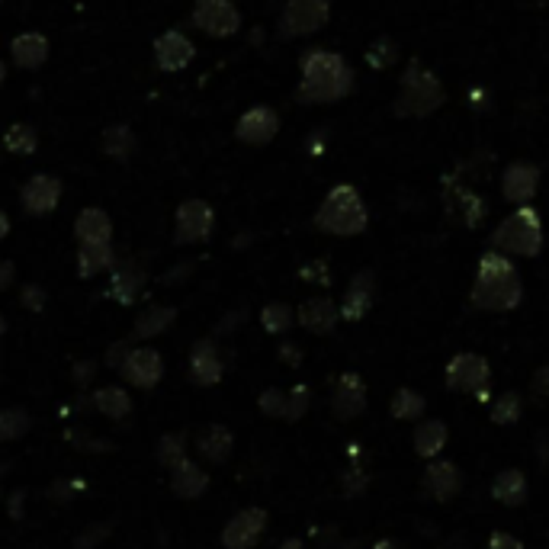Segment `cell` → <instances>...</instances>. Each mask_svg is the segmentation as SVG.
<instances>
[{"label": "cell", "instance_id": "be15d7a7", "mask_svg": "<svg viewBox=\"0 0 549 549\" xmlns=\"http://www.w3.org/2000/svg\"><path fill=\"white\" fill-rule=\"evenodd\" d=\"M0 501H4V485H0Z\"/></svg>", "mask_w": 549, "mask_h": 549}, {"label": "cell", "instance_id": "7a4b0ae2", "mask_svg": "<svg viewBox=\"0 0 549 549\" xmlns=\"http://www.w3.org/2000/svg\"><path fill=\"white\" fill-rule=\"evenodd\" d=\"M472 305L479 312H514L524 299V283L521 273L511 264L508 254L488 248L479 257L476 280H472Z\"/></svg>", "mask_w": 549, "mask_h": 549}, {"label": "cell", "instance_id": "8992f818", "mask_svg": "<svg viewBox=\"0 0 549 549\" xmlns=\"http://www.w3.org/2000/svg\"><path fill=\"white\" fill-rule=\"evenodd\" d=\"M331 17V0H286L280 13V36L302 39L318 33Z\"/></svg>", "mask_w": 549, "mask_h": 549}, {"label": "cell", "instance_id": "ab89813d", "mask_svg": "<svg viewBox=\"0 0 549 549\" xmlns=\"http://www.w3.org/2000/svg\"><path fill=\"white\" fill-rule=\"evenodd\" d=\"M309 405H312V389L309 386H293L286 392V415H283V421H299L305 411H309Z\"/></svg>", "mask_w": 549, "mask_h": 549}, {"label": "cell", "instance_id": "8fae6325", "mask_svg": "<svg viewBox=\"0 0 549 549\" xmlns=\"http://www.w3.org/2000/svg\"><path fill=\"white\" fill-rule=\"evenodd\" d=\"M270 514L264 508H244L238 511L232 521L222 527V546L225 549H254L261 543L267 530Z\"/></svg>", "mask_w": 549, "mask_h": 549}, {"label": "cell", "instance_id": "5b68a950", "mask_svg": "<svg viewBox=\"0 0 549 549\" xmlns=\"http://www.w3.org/2000/svg\"><path fill=\"white\" fill-rule=\"evenodd\" d=\"M492 251L508 257H537L543 251V222L533 206H517L492 232Z\"/></svg>", "mask_w": 549, "mask_h": 549}, {"label": "cell", "instance_id": "603a6c76", "mask_svg": "<svg viewBox=\"0 0 549 549\" xmlns=\"http://www.w3.org/2000/svg\"><path fill=\"white\" fill-rule=\"evenodd\" d=\"M10 58L17 68L36 71L49 61V39H45L42 33H20L10 42Z\"/></svg>", "mask_w": 549, "mask_h": 549}, {"label": "cell", "instance_id": "f5cc1de1", "mask_svg": "<svg viewBox=\"0 0 549 549\" xmlns=\"http://www.w3.org/2000/svg\"><path fill=\"white\" fill-rule=\"evenodd\" d=\"M280 360H283L286 366H299V363H302V350H299V344H293V341L280 344Z\"/></svg>", "mask_w": 549, "mask_h": 549}, {"label": "cell", "instance_id": "6f0895ef", "mask_svg": "<svg viewBox=\"0 0 549 549\" xmlns=\"http://www.w3.org/2000/svg\"><path fill=\"white\" fill-rule=\"evenodd\" d=\"M10 235V216L7 212H0V241H4Z\"/></svg>", "mask_w": 549, "mask_h": 549}, {"label": "cell", "instance_id": "d6a6232c", "mask_svg": "<svg viewBox=\"0 0 549 549\" xmlns=\"http://www.w3.org/2000/svg\"><path fill=\"white\" fill-rule=\"evenodd\" d=\"M424 408H427L424 395L415 392V389H408V386H402L399 392L392 395V402H389L392 418H399V421H421Z\"/></svg>", "mask_w": 549, "mask_h": 549}, {"label": "cell", "instance_id": "74e56055", "mask_svg": "<svg viewBox=\"0 0 549 549\" xmlns=\"http://www.w3.org/2000/svg\"><path fill=\"white\" fill-rule=\"evenodd\" d=\"M524 415V399L517 392H501L498 399L492 402V421L501 427H511L517 424Z\"/></svg>", "mask_w": 549, "mask_h": 549}, {"label": "cell", "instance_id": "e7e4bbea", "mask_svg": "<svg viewBox=\"0 0 549 549\" xmlns=\"http://www.w3.org/2000/svg\"><path fill=\"white\" fill-rule=\"evenodd\" d=\"M540 4H543V7H549V0H540Z\"/></svg>", "mask_w": 549, "mask_h": 549}, {"label": "cell", "instance_id": "836d02e7", "mask_svg": "<svg viewBox=\"0 0 549 549\" xmlns=\"http://www.w3.org/2000/svg\"><path fill=\"white\" fill-rule=\"evenodd\" d=\"M4 148L17 158H29V155H36L39 135L33 126H26V122H13V126L4 132Z\"/></svg>", "mask_w": 549, "mask_h": 549}, {"label": "cell", "instance_id": "484cf974", "mask_svg": "<svg viewBox=\"0 0 549 549\" xmlns=\"http://www.w3.org/2000/svg\"><path fill=\"white\" fill-rule=\"evenodd\" d=\"M447 440H450V431H447L444 421H437V418L424 421L421 418L415 424V453L421 456V460H437V456L444 453Z\"/></svg>", "mask_w": 549, "mask_h": 549}, {"label": "cell", "instance_id": "cb8c5ba5", "mask_svg": "<svg viewBox=\"0 0 549 549\" xmlns=\"http://www.w3.org/2000/svg\"><path fill=\"white\" fill-rule=\"evenodd\" d=\"M74 235L81 244H110L113 241V219L106 216L100 206L81 209V216L74 219Z\"/></svg>", "mask_w": 549, "mask_h": 549}, {"label": "cell", "instance_id": "9a60e30c", "mask_svg": "<svg viewBox=\"0 0 549 549\" xmlns=\"http://www.w3.org/2000/svg\"><path fill=\"white\" fill-rule=\"evenodd\" d=\"M331 411L334 418L354 421L366 411V383L360 373H341L331 386Z\"/></svg>", "mask_w": 549, "mask_h": 549}, {"label": "cell", "instance_id": "680465c9", "mask_svg": "<svg viewBox=\"0 0 549 549\" xmlns=\"http://www.w3.org/2000/svg\"><path fill=\"white\" fill-rule=\"evenodd\" d=\"M373 549H402V546L386 537V540H376V543H373Z\"/></svg>", "mask_w": 549, "mask_h": 549}, {"label": "cell", "instance_id": "f6af8a7d", "mask_svg": "<svg viewBox=\"0 0 549 549\" xmlns=\"http://www.w3.org/2000/svg\"><path fill=\"white\" fill-rule=\"evenodd\" d=\"M299 277H302V280H309V283H318V286H328V283H331V273H328V264H325V261L305 264V267L299 270Z\"/></svg>", "mask_w": 549, "mask_h": 549}, {"label": "cell", "instance_id": "e575fe53", "mask_svg": "<svg viewBox=\"0 0 549 549\" xmlns=\"http://www.w3.org/2000/svg\"><path fill=\"white\" fill-rule=\"evenodd\" d=\"M33 431V415L23 408H0V444L20 440Z\"/></svg>", "mask_w": 549, "mask_h": 549}, {"label": "cell", "instance_id": "52a82bcc", "mask_svg": "<svg viewBox=\"0 0 549 549\" xmlns=\"http://www.w3.org/2000/svg\"><path fill=\"white\" fill-rule=\"evenodd\" d=\"M190 20L196 29H203L212 39H228L241 29V10L235 0H196L190 10Z\"/></svg>", "mask_w": 549, "mask_h": 549}, {"label": "cell", "instance_id": "681fc988", "mask_svg": "<svg viewBox=\"0 0 549 549\" xmlns=\"http://www.w3.org/2000/svg\"><path fill=\"white\" fill-rule=\"evenodd\" d=\"M530 392H533V399H540V402H549V366H540V370L533 373Z\"/></svg>", "mask_w": 549, "mask_h": 549}, {"label": "cell", "instance_id": "7c38bea8", "mask_svg": "<svg viewBox=\"0 0 549 549\" xmlns=\"http://www.w3.org/2000/svg\"><path fill=\"white\" fill-rule=\"evenodd\" d=\"M177 232L174 241L177 244H196V241H206L212 235V225H216V212L206 200H187L177 206Z\"/></svg>", "mask_w": 549, "mask_h": 549}, {"label": "cell", "instance_id": "f546056e", "mask_svg": "<svg viewBox=\"0 0 549 549\" xmlns=\"http://www.w3.org/2000/svg\"><path fill=\"white\" fill-rule=\"evenodd\" d=\"M90 402H94V411H100V415L110 421H122L132 415V399L122 386H103L90 395Z\"/></svg>", "mask_w": 549, "mask_h": 549}, {"label": "cell", "instance_id": "277c9868", "mask_svg": "<svg viewBox=\"0 0 549 549\" xmlns=\"http://www.w3.org/2000/svg\"><path fill=\"white\" fill-rule=\"evenodd\" d=\"M444 84L437 81L434 71H427L421 61H411L399 81V94H395L392 113L402 119H424L444 106Z\"/></svg>", "mask_w": 549, "mask_h": 549}, {"label": "cell", "instance_id": "7bdbcfd3", "mask_svg": "<svg viewBox=\"0 0 549 549\" xmlns=\"http://www.w3.org/2000/svg\"><path fill=\"white\" fill-rule=\"evenodd\" d=\"M68 440H71V444H78V450H84V453H110L113 450L110 440L87 437V434H78V431H68Z\"/></svg>", "mask_w": 549, "mask_h": 549}, {"label": "cell", "instance_id": "1f68e13d", "mask_svg": "<svg viewBox=\"0 0 549 549\" xmlns=\"http://www.w3.org/2000/svg\"><path fill=\"white\" fill-rule=\"evenodd\" d=\"M190 456V437L183 431H171L164 434L158 444H155V460L164 466V469H174L180 460H187Z\"/></svg>", "mask_w": 549, "mask_h": 549}, {"label": "cell", "instance_id": "f35d334b", "mask_svg": "<svg viewBox=\"0 0 549 549\" xmlns=\"http://www.w3.org/2000/svg\"><path fill=\"white\" fill-rule=\"evenodd\" d=\"M399 61V45L392 39H376L370 49H366V65L376 68V71H386Z\"/></svg>", "mask_w": 549, "mask_h": 549}, {"label": "cell", "instance_id": "44dd1931", "mask_svg": "<svg viewBox=\"0 0 549 549\" xmlns=\"http://www.w3.org/2000/svg\"><path fill=\"white\" fill-rule=\"evenodd\" d=\"M196 456L212 466H222L228 463V456L235 450V434L228 431L225 424H206L196 431V444H193Z\"/></svg>", "mask_w": 549, "mask_h": 549}, {"label": "cell", "instance_id": "03108f58", "mask_svg": "<svg viewBox=\"0 0 549 549\" xmlns=\"http://www.w3.org/2000/svg\"><path fill=\"white\" fill-rule=\"evenodd\" d=\"M0 4H4V0H0Z\"/></svg>", "mask_w": 549, "mask_h": 549}, {"label": "cell", "instance_id": "4316f807", "mask_svg": "<svg viewBox=\"0 0 549 549\" xmlns=\"http://www.w3.org/2000/svg\"><path fill=\"white\" fill-rule=\"evenodd\" d=\"M145 280H148L145 270H139L135 264H119L113 270V277H110V289H106V296L116 299L119 305H129V302L139 299Z\"/></svg>", "mask_w": 549, "mask_h": 549}, {"label": "cell", "instance_id": "e0dca14e", "mask_svg": "<svg viewBox=\"0 0 549 549\" xmlns=\"http://www.w3.org/2000/svg\"><path fill=\"white\" fill-rule=\"evenodd\" d=\"M61 193H65V187H61L58 177L36 174V177L26 180V187L20 193V203H23V209L29 212V216H49V212L58 209Z\"/></svg>", "mask_w": 549, "mask_h": 549}, {"label": "cell", "instance_id": "4dcf8cb0", "mask_svg": "<svg viewBox=\"0 0 549 549\" xmlns=\"http://www.w3.org/2000/svg\"><path fill=\"white\" fill-rule=\"evenodd\" d=\"M116 267V254H113V241L110 244H81L78 251V273L84 280L97 277L103 270Z\"/></svg>", "mask_w": 549, "mask_h": 549}, {"label": "cell", "instance_id": "bcb514c9", "mask_svg": "<svg viewBox=\"0 0 549 549\" xmlns=\"http://www.w3.org/2000/svg\"><path fill=\"white\" fill-rule=\"evenodd\" d=\"M81 482H74V479H61V482H55V485H49V498L52 501H58V505H65V501H71V495L74 492H81Z\"/></svg>", "mask_w": 549, "mask_h": 549}, {"label": "cell", "instance_id": "ee69618b", "mask_svg": "<svg viewBox=\"0 0 549 549\" xmlns=\"http://www.w3.org/2000/svg\"><path fill=\"white\" fill-rule=\"evenodd\" d=\"M135 347V341L132 338H126V341H116L110 350H106V357H103V363L110 366V370H116L119 373V366H122V360L129 357V350Z\"/></svg>", "mask_w": 549, "mask_h": 549}, {"label": "cell", "instance_id": "db71d44e", "mask_svg": "<svg viewBox=\"0 0 549 549\" xmlns=\"http://www.w3.org/2000/svg\"><path fill=\"white\" fill-rule=\"evenodd\" d=\"M13 280H17V267H13V261H0V293H7Z\"/></svg>", "mask_w": 549, "mask_h": 549}, {"label": "cell", "instance_id": "6125c7cd", "mask_svg": "<svg viewBox=\"0 0 549 549\" xmlns=\"http://www.w3.org/2000/svg\"><path fill=\"white\" fill-rule=\"evenodd\" d=\"M7 331V318L4 315H0V334H4Z\"/></svg>", "mask_w": 549, "mask_h": 549}, {"label": "cell", "instance_id": "7dc6e473", "mask_svg": "<svg viewBox=\"0 0 549 549\" xmlns=\"http://www.w3.org/2000/svg\"><path fill=\"white\" fill-rule=\"evenodd\" d=\"M20 299H23V305H26L29 312H42L45 309V289L39 283H26Z\"/></svg>", "mask_w": 549, "mask_h": 549}, {"label": "cell", "instance_id": "f907efd6", "mask_svg": "<svg viewBox=\"0 0 549 549\" xmlns=\"http://www.w3.org/2000/svg\"><path fill=\"white\" fill-rule=\"evenodd\" d=\"M363 488H366V476H363V469H360V466L347 469V472H344V492H347V495H360Z\"/></svg>", "mask_w": 549, "mask_h": 549}, {"label": "cell", "instance_id": "83f0119b", "mask_svg": "<svg viewBox=\"0 0 549 549\" xmlns=\"http://www.w3.org/2000/svg\"><path fill=\"white\" fill-rule=\"evenodd\" d=\"M530 495V485H527V476L521 469H505L498 472L495 482H492V498L501 501L505 508H521Z\"/></svg>", "mask_w": 549, "mask_h": 549}, {"label": "cell", "instance_id": "9f6ffc18", "mask_svg": "<svg viewBox=\"0 0 549 549\" xmlns=\"http://www.w3.org/2000/svg\"><path fill=\"white\" fill-rule=\"evenodd\" d=\"M23 498H26L23 488H20V492H13V495H10V514H13V517H20V505H23Z\"/></svg>", "mask_w": 549, "mask_h": 549}, {"label": "cell", "instance_id": "8d00e7d4", "mask_svg": "<svg viewBox=\"0 0 549 549\" xmlns=\"http://www.w3.org/2000/svg\"><path fill=\"white\" fill-rule=\"evenodd\" d=\"M261 325L267 334H286L296 325V312L286 302H267L261 309Z\"/></svg>", "mask_w": 549, "mask_h": 549}, {"label": "cell", "instance_id": "11a10c76", "mask_svg": "<svg viewBox=\"0 0 549 549\" xmlns=\"http://www.w3.org/2000/svg\"><path fill=\"white\" fill-rule=\"evenodd\" d=\"M241 318H244V312H235V315H225V318H222V325L216 328V334H225V331H235V328L241 325Z\"/></svg>", "mask_w": 549, "mask_h": 549}, {"label": "cell", "instance_id": "9c48e42d", "mask_svg": "<svg viewBox=\"0 0 549 549\" xmlns=\"http://www.w3.org/2000/svg\"><path fill=\"white\" fill-rule=\"evenodd\" d=\"M444 206H447V216L466 228H479L488 212L482 196L460 177H444Z\"/></svg>", "mask_w": 549, "mask_h": 549}, {"label": "cell", "instance_id": "60d3db41", "mask_svg": "<svg viewBox=\"0 0 549 549\" xmlns=\"http://www.w3.org/2000/svg\"><path fill=\"white\" fill-rule=\"evenodd\" d=\"M257 408H261L264 418H283L286 415V392L277 386L264 389L261 395H257Z\"/></svg>", "mask_w": 549, "mask_h": 549}, {"label": "cell", "instance_id": "b9f144b4", "mask_svg": "<svg viewBox=\"0 0 549 549\" xmlns=\"http://www.w3.org/2000/svg\"><path fill=\"white\" fill-rule=\"evenodd\" d=\"M110 533H113L110 524H90L84 533L74 537V549H97L106 537H110Z\"/></svg>", "mask_w": 549, "mask_h": 549}, {"label": "cell", "instance_id": "ba28073f", "mask_svg": "<svg viewBox=\"0 0 549 549\" xmlns=\"http://www.w3.org/2000/svg\"><path fill=\"white\" fill-rule=\"evenodd\" d=\"M488 379H492V366L482 354H456L447 363V389L463 395H485Z\"/></svg>", "mask_w": 549, "mask_h": 549}, {"label": "cell", "instance_id": "ac0fdd59", "mask_svg": "<svg viewBox=\"0 0 549 549\" xmlns=\"http://www.w3.org/2000/svg\"><path fill=\"white\" fill-rule=\"evenodd\" d=\"M196 58V45L180 29H167L155 39V61L161 71H183Z\"/></svg>", "mask_w": 549, "mask_h": 549}, {"label": "cell", "instance_id": "91938a15", "mask_svg": "<svg viewBox=\"0 0 549 549\" xmlns=\"http://www.w3.org/2000/svg\"><path fill=\"white\" fill-rule=\"evenodd\" d=\"M277 549H305V546H302V540H296V537H289V540H283V543H280Z\"/></svg>", "mask_w": 549, "mask_h": 549}, {"label": "cell", "instance_id": "ffe728a7", "mask_svg": "<svg viewBox=\"0 0 549 549\" xmlns=\"http://www.w3.org/2000/svg\"><path fill=\"white\" fill-rule=\"evenodd\" d=\"M424 492L434 501H453L463 492V472L450 460H431V466L424 469Z\"/></svg>", "mask_w": 549, "mask_h": 549}, {"label": "cell", "instance_id": "5bb4252c", "mask_svg": "<svg viewBox=\"0 0 549 549\" xmlns=\"http://www.w3.org/2000/svg\"><path fill=\"white\" fill-rule=\"evenodd\" d=\"M540 190V167L530 161H514L505 167L501 174V193L505 200L517 209V206H530L533 196Z\"/></svg>", "mask_w": 549, "mask_h": 549}, {"label": "cell", "instance_id": "f1b7e54d", "mask_svg": "<svg viewBox=\"0 0 549 549\" xmlns=\"http://www.w3.org/2000/svg\"><path fill=\"white\" fill-rule=\"evenodd\" d=\"M174 318H177L174 305H151V309H145L139 318H135L132 341H151V338H158V334H164L167 328L174 325Z\"/></svg>", "mask_w": 549, "mask_h": 549}, {"label": "cell", "instance_id": "816d5d0a", "mask_svg": "<svg viewBox=\"0 0 549 549\" xmlns=\"http://www.w3.org/2000/svg\"><path fill=\"white\" fill-rule=\"evenodd\" d=\"M488 549H524V543L505 530H495L492 537H488Z\"/></svg>", "mask_w": 549, "mask_h": 549}, {"label": "cell", "instance_id": "d4e9b609", "mask_svg": "<svg viewBox=\"0 0 549 549\" xmlns=\"http://www.w3.org/2000/svg\"><path fill=\"white\" fill-rule=\"evenodd\" d=\"M209 488V476H206V469L196 463V460H180L174 469H171V492L174 495H180V498H187V501H193V498H200L203 492Z\"/></svg>", "mask_w": 549, "mask_h": 549}, {"label": "cell", "instance_id": "7402d4cb", "mask_svg": "<svg viewBox=\"0 0 549 549\" xmlns=\"http://www.w3.org/2000/svg\"><path fill=\"white\" fill-rule=\"evenodd\" d=\"M296 322L312 334H331L341 322V309L328 296H312L299 305Z\"/></svg>", "mask_w": 549, "mask_h": 549}, {"label": "cell", "instance_id": "d590c367", "mask_svg": "<svg viewBox=\"0 0 549 549\" xmlns=\"http://www.w3.org/2000/svg\"><path fill=\"white\" fill-rule=\"evenodd\" d=\"M103 151L113 161H129L135 155V135L129 126H110L103 132Z\"/></svg>", "mask_w": 549, "mask_h": 549}, {"label": "cell", "instance_id": "c3c4849f", "mask_svg": "<svg viewBox=\"0 0 549 549\" xmlns=\"http://www.w3.org/2000/svg\"><path fill=\"white\" fill-rule=\"evenodd\" d=\"M97 370H100V363L97 360H78V363H74V383H78V386H90V383H94V376H97Z\"/></svg>", "mask_w": 549, "mask_h": 549}, {"label": "cell", "instance_id": "6da1fadb", "mask_svg": "<svg viewBox=\"0 0 549 549\" xmlns=\"http://www.w3.org/2000/svg\"><path fill=\"white\" fill-rule=\"evenodd\" d=\"M354 94V68L347 65V58L328 49H309L299 58V87L296 100L299 103H338Z\"/></svg>", "mask_w": 549, "mask_h": 549}, {"label": "cell", "instance_id": "d6986e66", "mask_svg": "<svg viewBox=\"0 0 549 549\" xmlns=\"http://www.w3.org/2000/svg\"><path fill=\"white\" fill-rule=\"evenodd\" d=\"M373 299H376V273L373 270L354 273V280H350L347 293L338 305L341 318L344 322H360V318H366V312L373 309Z\"/></svg>", "mask_w": 549, "mask_h": 549}, {"label": "cell", "instance_id": "2e32d148", "mask_svg": "<svg viewBox=\"0 0 549 549\" xmlns=\"http://www.w3.org/2000/svg\"><path fill=\"white\" fill-rule=\"evenodd\" d=\"M280 132V116L270 106H251L248 113H241L235 126V139L244 145H267L277 139Z\"/></svg>", "mask_w": 549, "mask_h": 549}, {"label": "cell", "instance_id": "30bf717a", "mask_svg": "<svg viewBox=\"0 0 549 549\" xmlns=\"http://www.w3.org/2000/svg\"><path fill=\"white\" fill-rule=\"evenodd\" d=\"M119 376L135 389H155L164 379V357L155 347H132L119 366Z\"/></svg>", "mask_w": 549, "mask_h": 549}, {"label": "cell", "instance_id": "3957f363", "mask_svg": "<svg viewBox=\"0 0 549 549\" xmlns=\"http://www.w3.org/2000/svg\"><path fill=\"white\" fill-rule=\"evenodd\" d=\"M370 225V212H366L363 196L350 183H338L331 187L315 212V228L334 238H357Z\"/></svg>", "mask_w": 549, "mask_h": 549}, {"label": "cell", "instance_id": "94428289", "mask_svg": "<svg viewBox=\"0 0 549 549\" xmlns=\"http://www.w3.org/2000/svg\"><path fill=\"white\" fill-rule=\"evenodd\" d=\"M4 81H7V65L0 61V84H4Z\"/></svg>", "mask_w": 549, "mask_h": 549}, {"label": "cell", "instance_id": "4fadbf2b", "mask_svg": "<svg viewBox=\"0 0 549 549\" xmlns=\"http://www.w3.org/2000/svg\"><path fill=\"white\" fill-rule=\"evenodd\" d=\"M187 376L193 386H219L222 376H225V357L219 344L212 338H203L196 341L193 350H190V363H187Z\"/></svg>", "mask_w": 549, "mask_h": 549}]
</instances>
